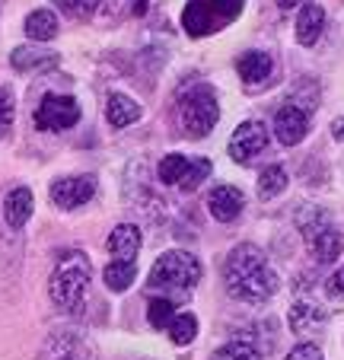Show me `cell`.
<instances>
[{
	"instance_id": "ac0fdd59",
	"label": "cell",
	"mask_w": 344,
	"mask_h": 360,
	"mask_svg": "<svg viewBox=\"0 0 344 360\" xmlns=\"http://www.w3.org/2000/svg\"><path fill=\"white\" fill-rule=\"evenodd\" d=\"M325 29V10L316 7V4H306V7H300V16H297V41L303 48H312L319 41V35H322Z\"/></svg>"
},
{
	"instance_id": "d4e9b609",
	"label": "cell",
	"mask_w": 344,
	"mask_h": 360,
	"mask_svg": "<svg viewBox=\"0 0 344 360\" xmlns=\"http://www.w3.org/2000/svg\"><path fill=\"white\" fill-rule=\"evenodd\" d=\"M169 338H172V345H179V347H185V345H191L195 341V335H198V319L191 313H176V319L169 322Z\"/></svg>"
},
{
	"instance_id": "83f0119b",
	"label": "cell",
	"mask_w": 344,
	"mask_h": 360,
	"mask_svg": "<svg viewBox=\"0 0 344 360\" xmlns=\"http://www.w3.org/2000/svg\"><path fill=\"white\" fill-rule=\"evenodd\" d=\"M210 169H214V166H210V160H191V166H189V176H185V182L179 185V188L182 191H198V185H204V179L210 176Z\"/></svg>"
},
{
	"instance_id": "1f68e13d",
	"label": "cell",
	"mask_w": 344,
	"mask_h": 360,
	"mask_svg": "<svg viewBox=\"0 0 344 360\" xmlns=\"http://www.w3.org/2000/svg\"><path fill=\"white\" fill-rule=\"evenodd\" d=\"M310 0H277V7L281 10H297V7H306Z\"/></svg>"
},
{
	"instance_id": "7402d4cb",
	"label": "cell",
	"mask_w": 344,
	"mask_h": 360,
	"mask_svg": "<svg viewBox=\"0 0 344 360\" xmlns=\"http://www.w3.org/2000/svg\"><path fill=\"white\" fill-rule=\"evenodd\" d=\"M189 166H191L189 157H182V153H169V157L160 160L156 176H160L163 185H176V188H179V185L185 182V176H189Z\"/></svg>"
},
{
	"instance_id": "9c48e42d",
	"label": "cell",
	"mask_w": 344,
	"mask_h": 360,
	"mask_svg": "<svg viewBox=\"0 0 344 360\" xmlns=\"http://www.w3.org/2000/svg\"><path fill=\"white\" fill-rule=\"evenodd\" d=\"M96 195V176H68V179H58L51 185V201L61 207V211H77L89 198Z\"/></svg>"
},
{
	"instance_id": "484cf974",
	"label": "cell",
	"mask_w": 344,
	"mask_h": 360,
	"mask_svg": "<svg viewBox=\"0 0 344 360\" xmlns=\"http://www.w3.org/2000/svg\"><path fill=\"white\" fill-rule=\"evenodd\" d=\"M210 360H262V351H258L252 341H229V345H223L220 351H214V357Z\"/></svg>"
},
{
	"instance_id": "e0dca14e",
	"label": "cell",
	"mask_w": 344,
	"mask_h": 360,
	"mask_svg": "<svg viewBox=\"0 0 344 360\" xmlns=\"http://www.w3.org/2000/svg\"><path fill=\"white\" fill-rule=\"evenodd\" d=\"M108 252L122 262H134L141 252V230L134 224H118L108 236Z\"/></svg>"
},
{
	"instance_id": "277c9868",
	"label": "cell",
	"mask_w": 344,
	"mask_h": 360,
	"mask_svg": "<svg viewBox=\"0 0 344 360\" xmlns=\"http://www.w3.org/2000/svg\"><path fill=\"white\" fill-rule=\"evenodd\" d=\"M243 7L246 0H189L182 10V29L191 39L214 35L227 29L229 22H236Z\"/></svg>"
},
{
	"instance_id": "3957f363",
	"label": "cell",
	"mask_w": 344,
	"mask_h": 360,
	"mask_svg": "<svg viewBox=\"0 0 344 360\" xmlns=\"http://www.w3.org/2000/svg\"><path fill=\"white\" fill-rule=\"evenodd\" d=\"M201 274H204V268H201V262H198V255H191V252H185V249H169V252H163L160 259H156V265L150 268L147 290L160 293V297L182 300L198 287Z\"/></svg>"
},
{
	"instance_id": "7c38bea8",
	"label": "cell",
	"mask_w": 344,
	"mask_h": 360,
	"mask_svg": "<svg viewBox=\"0 0 344 360\" xmlns=\"http://www.w3.org/2000/svg\"><path fill=\"white\" fill-rule=\"evenodd\" d=\"M287 322H291V328L297 335H312V332H319V328L329 322V313H325V306L312 303V300H297V303L291 306Z\"/></svg>"
},
{
	"instance_id": "5b68a950",
	"label": "cell",
	"mask_w": 344,
	"mask_h": 360,
	"mask_svg": "<svg viewBox=\"0 0 344 360\" xmlns=\"http://www.w3.org/2000/svg\"><path fill=\"white\" fill-rule=\"evenodd\" d=\"M220 118V102L208 83H191L179 93V122L189 137H208L217 128Z\"/></svg>"
},
{
	"instance_id": "ffe728a7",
	"label": "cell",
	"mask_w": 344,
	"mask_h": 360,
	"mask_svg": "<svg viewBox=\"0 0 344 360\" xmlns=\"http://www.w3.org/2000/svg\"><path fill=\"white\" fill-rule=\"evenodd\" d=\"M23 29H26V39L29 41H51L54 35H58V16L51 13V10H32V13L26 16V22H23Z\"/></svg>"
},
{
	"instance_id": "8992f818",
	"label": "cell",
	"mask_w": 344,
	"mask_h": 360,
	"mask_svg": "<svg viewBox=\"0 0 344 360\" xmlns=\"http://www.w3.org/2000/svg\"><path fill=\"white\" fill-rule=\"evenodd\" d=\"M297 226H300V236H303L306 249L312 252V259H316L319 265H331V262L341 255L344 239H341V233L335 230V224L329 220L325 211L303 207V211L297 214Z\"/></svg>"
},
{
	"instance_id": "4dcf8cb0",
	"label": "cell",
	"mask_w": 344,
	"mask_h": 360,
	"mask_svg": "<svg viewBox=\"0 0 344 360\" xmlns=\"http://www.w3.org/2000/svg\"><path fill=\"white\" fill-rule=\"evenodd\" d=\"M287 360H325V357L316 345H297L291 354H287Z\"/></svg>"
},
{
	"instance_id": "4316f807",
	"label": "cell",
	"mask_w": 344,
	"mask_h": 360,
	"mask_svg": "<svg viewBox=\"0 0 344 360\" xmlns=\"http://www.w3.org/2000/svg\"><path fill=\"white\" fill-rule=\"evenodd\" d=\"M102 0H54V7L61 10V13L74 16V20H89V16L99 10Z\"/></svg>"
},
{
	"instance_id": "f546056e",
	"label": "cell",
	"mask_w": 344,
	"mask_h": 360,
	"mask_svg": "<svg viewBox=\"0 0 344 360\" xmlns=\"http://www.w3.org/2000/svg\"><path fill=\"white\" fill-rule=\"evenodd\" d=\"M325 297L329 300H344V268L325 278Z\"/></svg>"
},
{
	"instance_id": "cb8c5ba5",
	"label": "cell",
	"mask_w": 344,
	"mask_h": 360,
	"mask_svg": "<svg viewBox=\"0 0 344 360\" xmlns=\"http://www.w3.org/2000/svg\"><path fill=\"white\" fill-rule=\"evenodd\" d=\"M287 169L284 166H265L262 176H258V198H265V201H271V198H277L284 188H287Z\"/></svg>"
},
{
	"instance_id": "d6a6232c",
	"label": "cell",
	"mask_w": 344,
	"mask_h": 360,
	"mask_svg": "<svg viewBox=\"0 0 344 360\" xmlns=\"http://www.w3.org/2000/svg\"><path fill=\"white\" fill-rule=\"evenodd\" d=\"M331 134H335V141H344V118H335V122H331Z\"/></svg>"
},
{
	"instance_id": "2e32d148",
	"label": "cell",
	"mask_w": 344,
	"mask_h": 360,
	"mask_svg": "<svg viewBox=\"0 0 344 360\" xmlns=\"http://www.w3.org/2000/svg\"><path fill=\"white\" fill-rule=\"evenodd\" d=\"M10 64H13V70H20V74H32V70L58 68V55H54V51H45V48L20 45V48H13Z\"/></svg>"
},
{
	"instance_id": "6da1fadb",
	"label": "cell",
	"mask_w": 344,
	"mask_h": 360,
	"mask_svg": "<svg viewBox=\"0 0 344 360\" xmlns=\"http://www.w3.org/2000/svg\"><path fill=\"white\" fill-rule=\"evenodd\" d=\"M223 287L233 300L239 303H268L277 293L281 281L277 271L268 265V255H265L258 245L252 243H239L236 249L223 259Z\"/></svg>"
},
{
	"instance_id": "5bb4252c",
	"label": "cell",
	"mask_w": 344,
	"mask_h": 360,
	"mask_svg": "<svg viewBox=\"0 0 344 360\" xmlns=\"http://www.w3.org/2000/svg\"><path fill=\"white\" fill-rule=\"evenodd\" d=\"M42 360H96V357L77 335L68 332V335H51V338L45 341Z\"/></svg>"
},
{
	"instance_id": "9a60e30c",
	"label": "cell",
	"mask_w": 344,
	"mask_h": 360,
	"mask_svg": "<svg viewBox=\"0 0 344 360\" xmlns=\"http://www.w3.org/2000/svg\"><path fill=\"white\" fill-rule=\"evenodd\" d=\"M4 217H7V224L13 230H23L29 224V217H32V191L26 185H16V188L7 191V198H4Z\"/></svg>"
},
{
	"instance_id": "7a4b0ae2",
	"label": "cell",
	"mask_w": 344,
	"mask_h": 360,
	"mask_svg": "<svg viewBox=\"0 0 344 360\" xmlns=\"http://www.w3.org/2000/svg\"><path fill=\"white\" fill-rule=\"evenodd\" d=\"M89 287H93V262H89V255L80 249L64 252L51 271V281H48V297H51V303L58 306L61 313L80 316L83 309H87Z\"/></svg>"
},
{
	"instance_id": "ba28073f",
	"label": "cell",
	"mask_w": 344,
	"mask_h": 360,
	"mask_svg": "<svg viewBox=\"0 0 344 360\" xmlns=\"http://www.w3.org/2000/svg\"><path fill=\"white\" fill-rule=\"evenodd\" d=\"M271 134H268V124L265 122H243L236 131H233V137H229V157L236 160V163L249 166L252 160H258L265 153V147H268Z\"/></svg>"
},
{
	"instance_id": "52a82bcc",
	"label": "cell",
	"mask_w": 344,
	"mask_h": 360,
	"mask_svg": "<svg viewBox=\"0 0 344 360\" xmlns=\"http://www.w3.org/2000/svg\"><path fill=\"white\" fill-rule=\"evenodd\" d=\"M35 128L39 131H68L80 122V102L74 96H61V93H48L42 96V102L35 105Z\"/></svg>"
},
{
	"instance_id": "8fae6325",
	"label": "cell",
	"mask_w": 344,
	"mask_h": 360,
	"mask_svg": "<svg viewBox=\"0 0 344 360\" xmlns=\"http://www.w3.org/2000/svg\"><path fill=\"white\" fill-rule=\"evenodd\" d=\"M246 207V198L239 188H233V185H217L214 191L208 195V211L214 220H220V224H233V220L243 214Z\"/></svg>"
},
{
	"instance_id": "f1b7e54d",
	"label": "cell",
	"mask_w": 344,
	"mask_h": 360,
	"mask_svg": "<svg viewBox=\"0 0 344 360\" xmlns=\"http://www.w3.org/2000/svg\"><path fill=\"white\" fill-rule=\"evenodd\" d=\"M13 118H16L13 93H10L7 86H0V137L10 134V128H13Z\"/></svg>"
},
{
	"instance_id": "d6986e66",
	"label": "cell",
	"mask_w": 344,
	"mask_h": 360,
	"mask_svg": "<svg viewBox=\"0 0 344 360\" xmlns=\"http://www.w3.org/2000/svg\"><path fill=\"white\" fill-rule=\"evenodd\" d=\"M106 118L112 128H128V124H134L141 118V102H134L125 93H112L106 102Z\"/></svg>"
},
{
	"instance_id": "836d02e7",
	"label": "cell",
	"mask_w": 344,
	"mask_h": 360,
	"mask_svg": "<svg viewBox=\"0 0 344 360\" xmlns=\"http://www.w3.org/2000/svg\"><path fill=\"white\" fill-rule=\"evenodd\" d=\"M144 7H147V0H137V4H134V10H137V13H141Z\"/></svg>"
},
{
	"instance_id": "603a6c76",
	"label": "cell",
	"mask_w": 344,
	"mask_h": 360,
	"mask_svg": "<svg viewBox=\"0 0 344 360\" xmlns=\"http://www.w3.org/2000/svg\"><path fill=\"white\" fill-rule=\"evenodd\" d=\"M176 313H179V306L172 297H153L147 306V322L156 328V332H166L169 322L176 319Z\"/></svg>"
},
{
	"instance_id": "44dd1931",
	"label": "cell",
	"mask_w": 344,
	"mask_h": 360,
	"mask_svg": "<svg viewBox=\"0 0 344 360\" xmlns=\"http://www.w3.org/2000/svg\"><path fill=\"white\" fill-rule=\"evenodd\" d=\"M102 281H106L108 290L122 293V290H128V287L137 281V265H134V262L115 259V262H108V265H106V271H102Z\"/></svg>"
},
{
	"instance_id": "30bf717a",
	"label": "cell",
	"mask_w": 344,
	"mask_h": 360,
	"mask_svg": "<svg viewBox=\"0 0 344 360\" xmlns=\"http://www.w3.org/2000/svg\"><path fill=\"white\" fill-rule=\"evenodd\" d=\"M306 131H310V115H306V109H300L297 102H284L274 115V137L284 147H297L306 137Z\"/></svg>"
},
{
	"instance_id": "4fadbf2b",
	"label": "cell",
	"mask_w": 344,
	"mask_h": 360,
	"mask_svg": "<svg viewBox=\"0 0 344 360\" xmlns=\"http://www.w3.org/2000/svg\"><path fill=\"white\" fill-rule=\"evenodd\" d=\"M271 70H274V61H271L268 51H246V55L236 61V74L243 77V83L249 89L265 86L268 77H271Z\"/></svg>"
}]
</instances>
